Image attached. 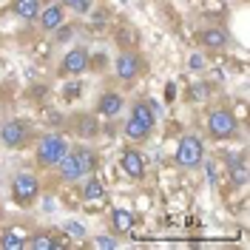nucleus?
Listing matches in <instances>:
<instances>
[{
	"mask_svg": "<svg viewBox=\"0 0 250 250\" xmlns=\"http://www.w3.org/2000/svg\"><path fill=\"white\" fill-rule=\"evenodd\" d=\"M154 125H156V117H154V111L148 108V103H134L131 117L125 120V137L134 142H142L151 137Z\"/></svg>",
	"mask_w": 250,
	"mask_h": 250,
	"instance_id": "f257e3e1",
	"label": "nucleus"
},
{
	"mask_svg": "<svg viewBox=\"0 0 250 250\" xmlns=\"http://www.w3.org/2000/svg\"><path fill=\"white\" fill-rule=\"evenodd\" d=\"M68 154V142L62 140L60 134H46L43 140L37 142V151H34V159L40 168H57L62 156Z\"/></svg>",
	"mask_w": 250,
	"mask_h": 250,
	"instance_id": "f03ea898",
	"label": "nucleus"
},
{
	"mask_svg": "<svg viewBox=\"0 0 250 250\" xmlns=\"http://www.w3.org/2000/svg\"><path fill=\"white\" fill-rule=\"evenodd\" d=\"M176 165H182V168H188V171H193V168H199L205 162V145L199 137H193V134H188V137H182L179 140V145H176Z\"/></svg>",
	"mask_w": 250,
	"mask_h": 250,
	"instance_id": "7ed1b4c3",
	"label": "nucleus"
},
{
	"mask_svg": "<svg viewBox=\"0 0 250 250\" xmlns=\"http://www.w3.org/2000/svg\"><path fill=\"white\" fill-rule=\"evenodd\" d=\"M37 196H40V179H37L34 173L23 171V173H17L15 179H12V199H15L20 208L34 205Z\"/></svg>",
	"mask_w": 250,
	"mask_h": 250,
	"instance_id": "20e7f679",
	"label": "nucleus"
},
{
	"mask_svg": "<svg viewBox=\"0 0 250 250\" xmlns=\"http://www.w3.org/2000/svg\"><path fill=\"white\" fill-rule=\"evenodd\" d=\"M236 131H239V123H236L233 111H225V108H216L208 114V134L213 137V140H230L236 137Z\"/></svg>",
	"mask_w": 250,
	"mask_h": 250,
	"instance_id": "39448f33",
	"label": "nucleus"
},
{
	"mask_svg": "<svg viewBox=\"0 0 250 250\" xmlns=\"http://www.w3.org/2000/svg\"><path fill=\"white\" fill-rule=\"evenodd\" d=\"M29 137H31V128L26 120H9V123H3V128H0V140H3L6 148H12V151L23 148L29 142Z\"/></svg>",
	"mask_w": 250,
	"mask_h": 250,
	"instance_id": "423d86ee",
	"label": "nucleus"
},
{
	"mask_svg": "<svg viewBox=\"0 0 250 250\" xmlns=\"http://www.w3.org/2000/svg\"><path fill=\"white\" fill-rule=\"evenodd\" d=\"M140 74H142V60L134 51H123L117 57V77L123 80V83H134Z\"/></svg>",
	"mask_w": 250,
	"mask_h": 250,
	"instance_id": "0eeeda50",
	"label": "nucleus"
},
{
	"mask_svg": "<svg viewBox=\"0 0 250 250\" xmlns=\"http://www.w3.org/2000/svg\"><path fill=\"white\" fill-rule=\"evenodd\" d=\"M88 62H91V57H88V51H85V48H71V51H65V57H62L60 71H62V74L77 77V74H83V71L88 68Z\"/></svg>",
	"mask_w": 250,
	"mask_h": 250,
	"instance_id": "6e6552de",
	"label": "nucleus"
},
{
	"mask_svg": "<svg viewBox=\"0 0 250 250\" xmlns=\"http://www.w3.org/2000/svg\"><path fill=\"white\" fill-rule=\"evenodd\" d=\"M120 165H123V171L131 176V179H142L145 176V156L140 151H134V148H125L123 156H120Z\"/></svg>",
	"mask_w": 250,
	"mask_h": 250,
	"instance_id": "1a4fd4ad",
	"label": "nucleus"
},
{
	"mask_svg": "<svg viewBox=\"0 0 250 250\" xmlns=\"http://www.w3.org/2000/svg\"><path fill=\"white\" fill-rule=\"evenodd\" d=\"M62 17H65V9H62L60 3H51L48 0L46 9H40L37 20H40V29L43 31H54L57 26H62Z\"/></svg>",
	"mask_w": 250,
	"mask_h": 250,
	"instance_id": "9d476101",
	"label": "nucleus"
},
{
	"mask_svg": "<svg viewBox=\"0 0 250 250\" xmlns=\"http://www.w3.org/2000/svg\"><path fill=\"white\" fill-rule=\"evenodd\" d=\"M199 43H202L205 48H213V51H219V48H228L230 37H228V31L219 29V26H208V29L199 31Z\"/></svg>",
	"mask_w": 250,
	"mask_h": 250,
	"instance_id": "9b49d317",
	"label": "nucleus"
},
{
	"mask_svg": "<svg viewBox=\"0 0 250 250\" xmlns=\"http://www.w3.org/2000/svg\"><path fill=\"white\" fill-rule=\"evenodd\" d=\"M123 105H125V100L117 91H103L100 100H97V114L100 117H117L123 111Z\"/></svg>",
	"mask_w": 250,
	"mask_h": 250,
	"instance_id": "f8f14e48",
	"label": "nucleus"
},
{
	"mask_svg": "<svg viewBox=\"0 0 250 250\" xmlns=\"http://www.w3.org/2000/svg\"><path fill=\"white\" fill-rule=\"evenodd\" d=\"M57 168H60V176L65 182H77L83 176H88V173L83 171V165H80V159L74 156V151H68V154L62 156L60 162H57Z\"/></svg>",
	"mask_w": 250,
	"mask_h": 250,
	"instance_id": "ddd939ff",
	"label": "nucleus"
},
{
	"mask_svg": "<svg viewBox=\"0 0 250 250\" xmlns=\"http://www.w3.org/2000/svg\"><path fill=\"white\" fill-rule=\"evenodd\" d=\"M80 196H83L85 202H100V199L105 196V188H103V182H100L97 176H88V179L83 182V188H80Z\"/></svg>",
	"mask_w": 250,
	"mask_h": 250,
	"instance_id": "4468645a",
	"label": "nucleus"
},
{
	"mask_svg": "<svg viewBox=\"0 0 250 250\" xmlns=\"http://www.w3.org/2000/svg\"><path fill=\"white\" fill-rule=\"evenodd\" d=\"M111 225H114L117 233H128V230L134 228V213L125 210V208H114V210H111Z\"/></svg>",
	"mask_w": 250,
	"mask_h": 250,
	"instance_id": "2eb2a0df",
	"label": "nucleus"
},
{
	"mask_svg": "<svg viewBox=\"0 0 250 250\" xmlns=\"http://www.w3.org/2000/svg\"><path fill=\"white\" fill-rule=\"evenodd\" d=\"M12 9L23 20H37V15H40V0H15Z\"/></svg>",
	"mask_w": 250,
	"mask_h": 250,
	"instance_id": "dca6fc26",
	"label": "nucleus"
},
{
	"mask_svg": "<svg viewBox=\"0 0 250 250\" xmlns=\"http://www.w3.org/2000/svg\"><path fill=\"white\" fill-rule=\"evenodd\" d=\"M29 248H34V250H60L62 248V242L60 239H54V236H46V233H34L26 242Z\"/></svg>",
	"mask_w": 250,
	"mask_h": 250,
	"instance_id": "f3484780",
	"label": "nucleus"
},
{
	"mask_svg": "<svg viewBox=\"0 0 250 250\" xmlns=\"http://www.w3.org/2000/svg\"><path fill=\"white\" fill-rule=\"evenodd\" d=\"M74 156L80 159V165H83V171H85V173H94V168H97V154H94L91 148H85V145H80V148H74Z\"/></svg>",
	"mask_w": 250,
	"mask_h": 250,
	"instance_id": "a211bd4d",
	"label": "nucleus"
},
{
	"mask_svg": "<svg viewBox=\"0 0 250 250\" xmlns=\"http://www.w3.org/2000/svg\"><path fill=\"white\" fill-rule=\"evenodd\" d=\"M0 248H6V250H20V248H26V239H20L15 230H6V233L0 236Z\"/></svg>",
	"mask_w": 250,
	"mask_h": 250,
	"instance_id": "6ab92c4d",
	"label": "nucleus"
},
{
	"mask_svg": "<svg viewBox=\"0 0 250 250\" xmlns=\"http://www.w3.org/2000/svg\"><path fill=\"white\" fill-rule=\"evenodd\" d=\"M77 125H80V134H83L85 140H88V137H94V134H97V120H94L91 114H80Z\"/></svg>",
	"mask_w": 250,
	"mask_h": 250,
	"instance_id": "aec40b11",
	"label": "nucleus"
},
{
	"mask_svg": "<svg viewBox=\"0 0 250 250\" xmlns=\"http://www.w3.org/2000/svg\"><path fill=\"white\" fill-rule=\"evenodd\" d=\"M230 182L233 185H245L248 182V173H245V159H239L230 165Z\"/></svg>",
	"mask_w": 250,
	"mask_h": 250,
	"instance_id": "412c9836",
	"label": "nucleus"
},
{
	"mask_svg": "<svg viewBox=\"0 0 250 250\" xmlns=\"http://www.w3.org/2000/svg\"><path fill=\"white\" fill-rule=\"evenodd\" d=\"M62 3H65V9H71L77 15H88L91 12V0H62Z\"/></svg>",
	"mask_w": 250,
	"mask_h": 250,
	"instance_id": "4be33fe9",
	"label": "nucleus"
},
{
	"mask_svg": "<svg viewBox=\"0 0 250 250\" xmlns=\"http://www.w3.org/2000/svg\"><path fill=\"white\" fill-rule=\"evenodd\" d=\"M77 97H83V83H68L65 88H62V100H77Z\"/></svg>",
	"mask_w": 250,
	"mask_h": 250,
	"instance_id": "5701e85b",
	"label": "nucleus"
},
{
	"mask_svg": "<svg viewBox=\"0 0 250 250\" xmlns=\"http://www.w3.org/2000/svg\"><path fill=\"white\" fill-rule=\"evenodd\" d=\"M65 233L71 236V239H77V242H83L85 239V228L80 222H65Z\"/></svg>",
	"mask_w": 250,
	"mask_h": 250,
	"instance_id": "b1692460",
	"label": "nucleus"
},
{
	"mask_svg": "<svg viewBox=\"0 0 250 250\" xmlns=\"http://www.w3.org/2000/svg\"><path fill=\"white\" fill-rule=\"evenodd\" d=\"M94 245H97V248H117V239H105V236H97V239H94Z\"/></svg>",
	"mask_w": 250,
	"mask_h": 250,
	"instance_id": "393cba45",
	"label": "nucleus"
},
{
	"mask_svg": "<svg viewBox=\"0 0 250 250\" xmlns=\"http://www.w3.org/2000/svg\"><path fill=\"white\" fill-rule=\"evenodd\" d=\"M57 40H68V37H71V29H62V26H57Z\"/></svg>",
	"mask_w": 250,
	"mask_h": 250,
	"instance_id": "a878e982",
	"label": "nucleus"
},
{
	"mask_svg": "<svg viewBox=\"0 0 250 250\" xmlns=\"http://www.w3.org/2000/svg\"><path fill=\"white\" fill-rule=\"evenodd\" d=\"M190 65H193V68H202L205 62H202V57H199V54H196V57H190Z\"/></svg>",
	"mask_w": 250,
	"mask_h": 250,
	"instance_id": "bb28decb",
	"label": "nucleus"
},
{
	"mask_svg": "<svg viewBox=\"0 0 250 250\" xmlns=\"http://www.w3.org/2000/svg\"><path fill=\"white\" fill-rule=\"evenodd\" d=\"M40 3H48V0H40Z\"/></svg>",
	"mask_w": 250,
	"mask_h": 250,
	"instance_id": "cd10ccee",
	"label": "nucleus"
}]
</instances>
